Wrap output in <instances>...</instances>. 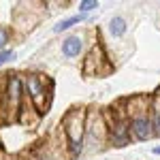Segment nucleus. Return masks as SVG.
Returning a JSON list of instances; mask_svg holds the SVG:
<instances>
[{"label": "nucleus", "mask_w": 160, "mask_h": 160, "mask_svg": "<svg viewBox=\"0 0 160 160\" xmlns=\"http://www.w3.org/2000/svg\"><path fill=\"white\" fill-rule=\"evenodd\" d=\"M152 152H154V154H156V156H160V145H156V148L152 149Z\"/></svg>", "instance_id": "obj_11"}, {"label": "nucleus", "mask_w": 160, "mask_h": 160, "mask_svg": "<svg viewBox=\"0 0 160 160\" xmlns=\"http://www.w3.org/2000/svg\"><path fill=\"white\" fill-rule=\"evenodd\" d=\"M9 60H15V51H11V49L0 51V64H4V62H9Z\"/></svg>", "instance_id": "obj_10"}, {"label": "nucleus", "mask_w": 160, "mask_h": 160, "mask_svg": "<svg viewBox=\"0 0 160 160\" xmlns=\"http://www.w3.org/2000/svg\"><path fill=\"white\" fill-rule=\"evenodd\" d=\"M26 92L32 100L34 111H45V79L41 75H28L26 77Z\"/></svg>", "instance_id": "obj_2"}, {"label": "nucleus", "mask_w": 160, "mask_h": 160, "mask_svg": "<svg viewBox=\"0 0 160 160\" xmlns=\"http://www.w3.org/2000/svg\"><path fill=\"white\" fill-rule=\"evenodd\" d=\"M9 37H11V32H9V28H4V26H0V51H4V45L9 43Z\"/></svg>", "instance_id": "obj_9"}, {"label": "nucleus", "mask_w": 160, "mask_h": 160, "mask_svg": "<svg viewBox=\"0 0 160 160\" xmlns=\"http://www.w3.org/2000/svg\"><path fill=\"white\" fill-rule=\"evenodd\" d=\"M81 22H86V15H81V13L71 15V17H66V19H60L58 24L53 26V32H64V30H68V28H73V26L81 24Z\"/></svg>", "instance_id": "obj_7"}, {"label": "nucleus", "mask_w": 160, "mask_h": 160, "mask_svg": "<svg viewBox=\"0 0 160 160\" xmlns=\"http://www.w3.org/2000/svg\"><path fill=\"white\" fill-rule=\"evenodd\" d=\"M94 9H98V2H96V0H81V2H79V13H81V15L94 11Z\"/></svg>", "instance_id": "obj_8"}, {"label": "nucleus", "mask_w": 160, "mask_h": 160, "mask_svg": "<svg viewBox=\"0 0 160 160\" xmlns=\"http://www.w3.org/2000/svg\"><path fill=\"white\" fill-rule=\"evenodd\" d=\"M128 128H130V139H135V141H148L154 137V126H152L149 115L132 118L128 122Z\"/></svg>", "instance_id": "obj_3"}, {"label": "nucleus", "mask_w": 160, "mask_h": 160, "mask_svg": "<svg viewBox=\"0 0 160 160\" xmlns=\"http://www.w3.org/2000/svg\"><path fill=\"white\" fill-rule=\"evenodd\" d=\"M86 109H71L64 120H62V128H64V137L68 149L73 152V156L83 152V137H86Z\"/></svg>", "instance_id": "obj_1"}, {"label": "nucleus", "mask_w": 160, "mask_h": 160, "mask_svg": "<svg viewBox=\"0 0 160 160\" xmlns=\"http://www.w3.org/2000/svg\"><path fill=\"white\" fill-rule=\"evenodd\" d=\"M126 30H128V24H126V19H124L122 15H113L109 22V34L115 38H120L126 34Z\"/></svg>", "instance_id": "obj_6"}, {"label": "nucleus", "mask_w": 160, "mask_h": 160, "mask_svg": "<svg viewBox=\"0 0 160 160\" xmlns=\"http://www.w3.org/2000/svg\"><path fill=\"white\" fill-rule=\"evenodd\" d=\"M7 100H9V107L13 102V111L19 113V109H22V79L17 75H11L7 81Z\"/></svg>", "instance_id": "obj_4"}, {"label": "nucleus", "mask_w": 160, "mask_h": 160, "mask_svg": "<svg viewBox=\"0 0 160 160\" xmlns=\"http://www.w3.org/2000/svg\"><path fill=\"white\" fill-rule=\"evenodd\" d=\"M81 51H83V37L71 34V37H66L62 41V53L66 58H77Z\"/></svg>", "instance_id": "obj_5"}]
</instances>
